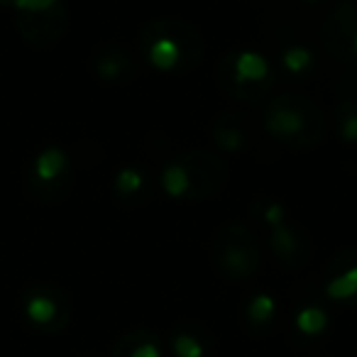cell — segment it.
Wrapping results in <instances>:
<instances>
[{"label": "cell", "mask_w": 357, "mask_h": 357, "mask_svg": "<svg viewBox=\"0 0 357 357\" xmlns=\"http://www.w3.org/2000/svg\"><path fill=\"white\" fill-rule=\"evenodd\" d=\"M328 291H331V296H335V298H345V296L357 294V267L347 269L345 274L333 279V282L328 284Z\"/></svg>", "instance_id": "30bf717a"}, {"label": "cell", "mask_w": 357, "mask_h": 357, "mask_svg": "<svg viewBox=\"0 0 357 357\" xmlns=\"http://www.w3.org/2000/svg\"><path fill=\"white\" fill-rule=\"evenodd\" d=\"M142 52L162 71H189L199 61V32L178 20H154L142 30Z\"/></svg>", "instance_id": "6da1fadb"}, {"label": "cell", "mask_w": 357, "mask_h": 357, "mask_svg": "<svg viewBox=\"0 0 357 357\" xmlns=\"http://www.w3.org/2000/svg\"><path fill=\"white\" fill-rule=\"evenodd\" d=\"M298 326H301L303 331H318V328L323 326V313L316 311V308L301 313V318H298Z\"/></svg>", "instance_id": "7c38bea8"}, {"label": "cell", "mask_w": 357, "mask_h": 357, "mask_svg": "<svg viewBox=\"0 0 357 357\" xmlns=\"http://www.w3.org/2000/svg\"><path fill=\"white\" fill-rule=\"evenodd\" d=\"M267 130L291 147H313L323 135L321 113L306 98L287 96L267 110Z\"/></svg>", "instance_id": "7a4b0ae2"}, {"label": "cell", "mask_w": 357, "mask_h": 357, "mask_svg": "<svg viewBox=\"0 0 357 357\" xmlns=\"http://www.w3.org/2000/svg\"><path fill=\"white\" fill-rule=\"evenodd\" d=\"M93 61H96V71H98L103 79H120V76L130 74L128 54L113 50V47H103L100 52H96Z\"/></svg>", "instance_id": "9c48e42d"}, {"label": "cell", "mask_w": 357, "mask_h": 357, "mask_svg": "<svg viewBox=\"0 0 357 357\" xmlns=\"http://www.w3.org/2000/svg\"><path fill=\"white\" fill-rule=\"evenodd\" d=\"M66 181H69V162L59 149H45L37 154L32 169L27 172V186L42 201H54L56 196L64 194Z\"/></svg>", "instance_id": "8992f818"}, {"label": "cell", "mask_w": 357, "mask_h": 357, "mask_svg": "<svg viewBox=\"0 0 357 357\" xmlns=\"http://www.w3.org/2000/svg\"><path fill=\"white\" fill-rule=\"evenodd\" d=\"M220 79L228 91L245 96V98H255V96H264L272 89L274 76L262 56L252 54V52H240L225 61Z\"/></svg>", "instance_id": "277c9868"}, {"label": "cell", "mask_w": 357, "mask_h": 357, "mask_svg": "<svg viewBox=\"0 0 357 357\" xmlns=\"http://www.w3.org/2000/svg\"><path fill=\"white\" fill-rule=\"evenodd\" d=\"M25 318L40 331H59L69 316V303L64 294L50 287H35L22 296Z\"/></svg>", "instance_id": "52a82bcc"}, {"label": "cell", "mask_w": 357, "mask_h": 357, "mask_svg": "<svg viewBox=\"0 0 357 357\" xmlns=\"http://www.w3.org/2000/svg\"><path fill=\"white\" fill-rule=\"evenodd\" d=\"M17 8V27L32 42L59 40L66 25L61 0H13Z\"/></svg>", "instance_id": "3957f363"}, {"label": "cell", "mask_w": 357, "mask_h": 357, "mask_svg": "<svg viewBox=\"0 0 357 357\" xmlns=\"http://www.w3.org/2000/svg\"><path fill=\"white\" fill-rule=\"evenodd\" d=\"M282 61H284V66L291 71V74H303V71H306V66L311 64V54H308L306 50H301V47H294V50L284 52Z\"/></svg>", "instance_id": "8fae6325"}, {"label": "cell", "mask_w": 357, "mask_h": 357, "mask_svg": "<svg viewBox=\"0 0 357 357\" xmlns=\"http://www.w3.org/2000/svg\"><path fill=\"white\" fill-rule=\"evenodd\" d=\"M326 40L337 54L357 56V3L337 8L326 27Z\"/></svg>", "instance_id": "ba28073f"}, {"label": "cell", "mask_w": 357, "mask_h": 357, "mask_svg": "<svg viewBox=\"0 0 357 357\" xmlns=\"http://www.w3.org/2000/svg\"><path fill=\"white\" fill-rule=\"evenodd\" d=\"M132 357H157V350H154L152 345H144V347H139L137 352H132Z\"/></svg>", "instance_id": "4fadbf2b"}, {"label": "cell", "mask_w": 357, "mask_h": 357, "mask_svg": "<svg viewBox=\"0 0 357 357\" xmlns=\"http://www.w3.org/2000/svg\"><path fill=\"white\" fill-rule=\"evenodd\" d=\"M259 250L252 233L243 225H228L215 238V257L228 274L250 277L259 264Z\"/></svg>", "instance_id": "5b68a950"}]
</instances>
